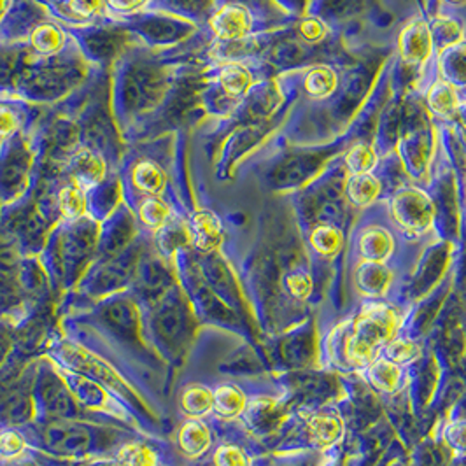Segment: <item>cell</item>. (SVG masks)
Masks as SVG:
<instances>
[{"instance_id":"23","label":"cell","mask_w":466,"mask_h":466,"mask_svg":"<svg viewBox=\"0 0 466 466\" xmlns=\"http://www.w3.org/2000/svg\"><path fill=\"white\" fill-rule=\"evenodd\" d=\"M25 449V442L20 435L7 431L0 435V452L5 456H18Z\"/></svg>"},{"instance_id":"18","label":"cell","mask_w":466,"mask_h":466,"mask_svg":"<svg viewBox=\"0 0 466 466\" xmlns=\"http://www.w3.org/2000/svg\"><path fill=\"white\" fill-rule=\"evenodd\" d=\"M346 164L350 165V168L354 174H369V170L375 164V155L369 146L360 144L354 149H350V153L346 158Z\"/></svg>"},{"instance_id":"24","label":"cell","mask_w":466,"mask_h":466,"mask_svg":"<svg viewBox=\"0 0 466 466\" xmlns=\"http://www.w3.org/2000/svg\"><path fill=\"white\" fill-rule=\"evenodd\" d=\"M165 214H167V210H165L162 204H158V202H149V204H146L144 209H142V219H144L147 225L157 227V225H160V223L164 221Z\"/></svg>"},{"instance_id":"7","label":"cell","mask_w":466,"mask_h":466,"mask_svg":"<svg viewBox=\"0 0 466 466\" xmlns=\"http://www.w3.org/2000/svg\"><path fill=\"white\" fill-rule=\"evenodd\" d=\"M365 372H367L369 382L380 393H395L403 379L401 367L386 360L384 356H379L377 360H373L372 363L365 369Z\"/></svg>"},{"instance_id":"9","label":"cell","mask_w":466,"mask_h":466,"mask_svg":"<svg viewBox=\"0 0 466 466\" xmlns=\"http://www.w3.org/2000/svg\"><path fill=\"white\" fill-rule=\"evenodd\" d=\"M248 407L246 395L235 388V386H219L214 391V407L212 410L225 420H233L237 416H242Z\"/></svg>"},{"instance_id":"8","label":"cell","mask_w":466,"mask_h":466,"mask_svg":"<svg viewBox=\"0 0 466 466\" xmlns=\"http://www.w3.org/2000/svg\"><path fill=\"white\" fill-rule=\"evenodd\" d=\"M210 445L209 428L200 420H187L179 431V447L189 458L202 456Z\"/></svg>"},{"instance_id":"22","label":"cell","mask_w":466,"mask_h":466,"mask_svg":"<svg viewBox=\"0 0 466 466\" xmlns=\"http://www.w3.org/2000/svg\"><path fill=\"white\" fill-rule=\"evenodd\" d=\"M430 100H431L433 107H435L437 111H441V113H449V111H452L454 106H456L454 94H452V90L447 88V86L437 88V90L431 94V96H430Z\"/></svg>"},{"instance_id":"15","label":"cell","mask_w":466,"mask_h":466,"mask_svg":"<svg viewBox=\"0 0 466 466\" xmlns=\"http://www.w3.org/2000/svg\"><path fill=\"white\" fill-rule=\"evenodd\" d=\"M119 463L123 466H155L157 465V456L151 449L140 443H132L125 445L119 454Z\"/></svg>"},{"instance_id":"17","label":"cell","mask_w":466,"mask_h":466,"mask_svg":"<svg viewBox=\"0 0 466 466\" xmlns=\"http://www.w3.org/2000/svg\"><path fill=\"white\" fill-rule=\"evenodd\" d=\"M214 466H251V460L237 445H221L214 454Z\"/></svg>"},{"instance_id":"1","label":"cell","mask_w":466,"mask_h":466,"mask_svg":"<svg viewBox=\"0 0 466 466\" xmlns=\"http://www.w3.org/2000/svg\"><path fill=\"white\" fill-rule=\"evenodd\" d=\"M401 318L386 303H370L352 319L342 342V356L352 369H367L397 337Z\"/></svg>"},{"instance_id":"5","label":"cell","mask_w":466,"mask_h":466,"mask_svg":"<svg viewBox=\"0 0 466 466\" xmlns=\"http://www.w3.org/2000/svg\"><path fill=\"white\" fill-rule=\"evenodd\" d=\"M354 282L358 291L369 299H380L388 293L393 282V272L386 267V263L363 261L354 274Z\"/></svg>"},{"instance_id":"2","label":"cell","mask_w":466,"mask_h":466,"mask_svg":"<svg viewBox=\"0 0 466 466\" xmlns=\"http://www.w3.org/2000/svg\"><path fill=\"white\" fill-rule=\"evenodd\" d=\"M393 214L405 232L422 233L433 221V206L422 193L407 191L395 198Z\"/></svg>"},{"instance_id":"10","label":"cell","mask_w":466,"mask_h":466,"mask_svg":"<svg viewBox=\"0 0 466 466\" xmlns=\"http://www.w3.org/2000/svg\"><path fill=\"white\" fill-rule=\"evenodd\" d=\"M181 407L193 420L204 418L206 414L212 412L214 391H210L209 388H206V386H198V384L189 386L181 397Z\"/></svg>"},{"instance_id":"16","label":"cell","mask_w":466,"mask_h":466,"mask_svg":"<svg viewBox=\"0 0 466 466\" xmlns=\"http://www.w3.org/2000/svg\"><path fill=\"white\" fill-rule=\"evenodd\" d=\"M305 86L314 96H327L335 88V74L328 69L312 70L305 79Z\"/></svg>"},{"instance_id":"11","label":"cell","mask_w":466,"mask_h":466,"mask_svg":"<svg viewBox=\"0 0 466 466\" xmlns=\"http://www.w3.org/2000/svg\"><path fill=\"white\" fill-rule=\"evenodd\" d=\"M193 237L197 246L202 249L216 248L221 240V227L216 216H212L210 212L198 214L193 221Z\"/></svg>"},{"instance_id":"6","label":"cell","mask_w":466,"mask_h":466,"mask_svg":"<svg viewBox=\"0 0 466 466\" xmlns=\"http://www.w3.org/2000/svg\"><path fill=\"white\" fill-rule=\"evenodd\" d=\"M358 249L363 261H375V263H386V259L393 255L395 251V240L393 235L379 228L370 227L361 233L358 240Z\"/></svg>"},{"instance_id":"26","label":"cell","mask_w":466,"mask_h":466,"mask_svg":"<svg viewBox=\"0 0 466 466\" xmlns=\"http://www.w3.org/2000/svg\"><path fill=\"white\" fill-rule=\"evenodd\" d=\"M302 34L309 41H316L323 35V28H321V24H318L316 20H307L305 24H302Z\"/></svg>"},{"instance_id":"13","label":"cell","mask_w":466,"mask_h":466,"mask_svg":"<svg viewBox=\"0 0 466 466\" xmlns=\"http://www.w3.org/2000/svg\"><path fill=\"white\" fill-rule=\"evenodd\" d=\"M380 356L393 361L398 367H405V365H410L416 360H420V348L410 339L395 337L393 340H390L386 344V348L382 350Z\"/></svg>"},{"instance_id":"12","label":"cell","mask_w":466,"mask_h":466,"mask_svg":"<svg viewBox=\"0 0 466 466\" xmlns=\"http://www.w3.org/2000/svg\"><path fill=\"white\" fill-rule=\"evenodd\" d=\"M379 191H380V185L370 174H354V177L350 179V187H348L350 202L360 208L370 206L377 198Z\"/></svg>"},{"instance_id":"20","label":"cell","mask_w":466,"mask_h":466,"mask_svg":"<svg viewBox=\"0 0 466 466\" xmlns=\"http://www.w3.org/2000/svg\"><path fill=\"white\" fill-rule=\"evenodd\" d=\"M286 289L293 299L307 300L312 295L314 286H312V279L309 274L297 270L286 278Z\"/></svg>"},{"instance_id":"3","label":"cell","mask_w":466,"mask_h":466,"mask_svg":"<svg viewBox=\"0 0 466 466\" xmlns=\"http://www.w3.org/2000/svg\"><path fill=\"white\" fill-rule=\"evenodd\" d=\"M307 437L316 449L327 451L344 437V420L333 412H316L310 414L305 422Z\"/></svg>"},{"instance_id":"21","label":"cell","mask_w":466,"mask_h":466,"mask_svg":"<svg viewBox=\"0 0 466 466\" xmlns=\"http://www.w3.org/2000/svg\"><path fill=\"white\" fill-rule=\"evenodd\" d=\"M443 441L452 451L466 452V420L451 422L443 431Z\"/></svg>"},{"instance_id":"19","label":"cell","mask_w":466,"mask_h":466,"mask_svg":"<svg viewBox=\"0 0 466 466\" xmlns=\"http://www.w3.org/2000/svg\"><path fill=\"white\" fill-rule=\"evenodd\" d=\"M218 28L225 34V35H240L244 30H246V26H248V22H246V16H244V11H240V9H237V7H230V9H227L221 16H219V22H218Z\"/></svg>"},{"instance_id":"4","label":"cell","mask_w":466,"mask_h":466,"mask_svg":"<svg viewBox=\"0 0 466 466\" xmlns=\"http://www.w3.org/2000/svg\"><path fill=\"white\" fill-rule=\"evenodd\" d=\"M244 416L248 426L255 433L265 435L279 428L280 422L284 420V409L274 398L259 397L248 403Z\"/></svg>"},{"instance_id":"14","label":"cell","mask_w":466,"mask_h":466,"mask_svg":"<svg viewBox=\"0 0 466 466\" xmlns=\"http://www.w3.org/2000/svg\"><path fill=\"white\" fill-rule=\"evenodd\" d=\"M310 244L321 257H335L342 248V233L331 225H321L314 228Z\"/></svg>"},{"instance_id":"27","label":"cell","mask_w":466,"mask_h":466,"mask_svg":"<svg viewBox=\"0 0 466 466\" xmlns=\"http://www.w3.org/2000/svg\"><path fill=\"white\" fill-rule=\"evenodd\" d=\"M454 2H463V0H454Z\"/></svg>"},{"instance_id":"25","label":"cell","mask_w":466,"mask_h":466,"mask_svg":"<svg viewBox=\"0 0 466 466\" xmlns=\"http://www.w3.org/2000/svg\"><path fill=\"white\" fill-rule=\"evenodd\" d=\"M225 83L232 92H240V90H244L248 77L244 76L242 70L230 69L225 74Z\"/></svg>"}]
</instances>
